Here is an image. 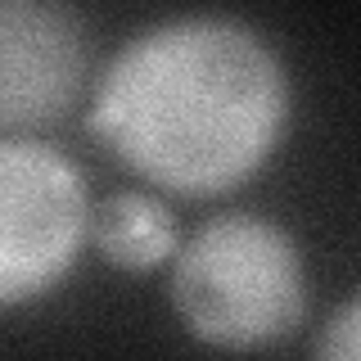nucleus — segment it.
I'll return each mask as SVG.
<instances>
[{
	"label": "nucleus",
	"mask_w": 361,
	"mask_h": 361,
	"mask_svg": "<svg viewBox=\"0 0 361 361\" xmlns=\"http://www.w3.org/2000/svg\"><path fill=\"white\" fill-rule=\"evenodd\" d=\"M289 68L235 14H167L135 27L90 77V131L127 172L180 199L240 190L280 149Z\"/></svg>",
	"instance_id": "f257e3e1"
},
{
	"label": "nucleus",
	"mask_w": 361,
	"mask_h": 361,
	"mask_svg": "<svg viewBox=\"0 0 361 361\" xmlns=\"http://www.w3.org/2000/svg\"><path fill=\"white\" fill-rule=\"evenodd\" d=\"M172 312L217 353H262L307 316V257L262 212H217L172 253Z\"/></svg>",
	"instance_id": "f03ea898"
},
{
	"label": "nucleus",
	"mask_w": 361,
	"mask_h": 361,
	"mask_svg": "<svg viewBox=\"0 0 361 361\" xmlns=\"http://www.w3.org/2000/svg\"><path fill=\"white\" fill-rule=\"evenodd\" d=\"M90 231L86 172L32 135H0V312L41 302L73 276Z\"/></svg>",
	"instance_id": "7ed1b4c3"
},
{
	"label": "nucleus",
	"mask_w": 361,
	"mask_h": 361,
	"mask_svg": "<svg viewBox=\"0 0 361 361\" xmlns=\"http://www.w3.org/2000/svg\"><path fill=\"white\" fill-rule=\"evenodd\" d=\"M90 77V37L77 9L0 0V131L59 122Z\"/></svg>",
	"instance_id": "20e7f679"
},
{
	"label": "nucleus",
	"mask_w": 361,
	"mask_h": 361,
	"mask_svg": "<svg viewBox=\"0 0 361 361\" xmlns=\"http://www.w3.org/2000/svg\"><path fill=\"white\" fill-rule=\"evenodd\" d=\"M86 244L99 248L109 267L118 271H154L163 262H172L176 244H180V231H176V217L154 190H135V185H122L104 195L99 203H90V231H86Z\"/></svg>",
	"instance_id": "39448f33"
},
{
	"label": "nucleus",
	"mask_w": 361,
	"mask_h": 361,
	"mask_svg": "<svg viewBox=\"0 0 361 361\" xmlns=\"http://www.w3.org/2000/svg\"><path fill=\"white\" fill-rule=\"evenodd\" d=\"M312 361H361V302H357V293H348L330 312L325 330L316 334Z\"/></svg>",
	"instance_id": "423d86ee"
}]
</instances>
